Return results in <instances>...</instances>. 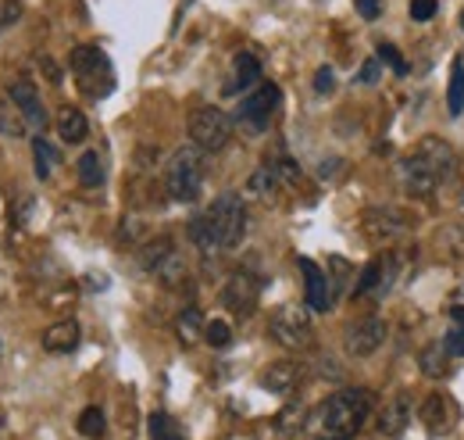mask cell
I'll list each match as a JSON object with an SVG mask.
<instances>
[{
  "label": "cell",
  "instance_id": "5",
  "mask_svg": "<svg viewBox=\"0 0 464 440\" xmlns=\"http://www.w3.org/2000/svg\"><path fill=\"white\" fill-rule=\"evenodd\" d=\"M68 68H72L79 90H82L86 97H93V100H104V97L115 90V68H111L107 54H104L100 47H90V43L75 47V50L68 54Z\"/></svg>",
  "mask_w": 464,
  "mask_h": 440
},
{
  "label": "cell",
  "instance_id": "27",
  "mask_svg": "<svg viewBox=\"0 0 464 440\" xmlns=\"http://www.w3.org/2000/svg\"><path fill=\"white\" fill-rule=\"evenodd\" d=\"M447 108H451V115L458 118L464 111V57L454 61V68H451V90H447Z\"/></svg>",
  "mask_w": 464,
  "mask_h": 440
},
{
  "label": "cell",
  "instance_id": "34",
  "mask_svg": "<svg viewBox=\"0 0 464 440\" xmlns=\"http://www.w3.org/2000/svg\"><path fill=\"white\" fill-rule=\"evenodd\" d=\"M0 133H4V136H21V133H25V118L14 115V111H7V108L0 104Z\"/></svg>",
  "mask_w": 464,
  "mask_h": 440
},
{
  "label": "cell",
  "instance_id": "2",
  "mask_svg": "<svg viewBox=\"0 0 464 440\" xmlns=\"http://www.w3.org/2000/svg\"><path fill=\"white\" fill-rule=\"evenodd\" d=\"M458 168V154L447 140L440 136H425L418 140V147L400 161L397 176H400V186L408 197H433Z\"/></svg>",
  "mask_w": 464,
  "mask_h": 440
},
{
  "label": "cell",
  "instance_id": "13",
  "mask_svg": "<svg viewBox=\"0 0 464 440\" xmlns=\"http://www.w3.org/2000/svg\"><path fill=\"white\" fill-rule=\"evenodd\" d=\"M7 97H11V104L18 108V115L25 118V125L29 129H36V133H43L47 129V108H43V100H39V90L29 82V79H14L11 86H7Z\"/></svg>",
  "mask_w": 464,
  "mask_h": 440
},
{
  "label": "cell",
  "instance_id": "31",
  "mask_svg": "<svg viewBox=\"0 0 464 440\" xmlns=\"http://www.w3.org/2000/svg\"><path fill=\"white\" fill-rule=\"evenodd\" d=\"M307 419H311V412H307L304 405H289V409L279 416V430H282V434H296V430L307 427Z\"/></svg>",
  "mask_w": 464,
  "mask_h": 440
},
{
  "label": "cell",
  "instance_id": "7",
  "mask_svg": "<svg viewBox=\"0 0 464 440\" xmlns=\"http://www.w3.org/2000/svg\"><path fill=\"white\" fill-rule=\"evenodd\" d=\"M279 100H282V90H279L275 82H257V86L239 100L236 122H239L243 129H250V133H264V129L271 125V115H275Z\"/></svg>",
  "mask_w": 464,
  "mask_h": 440
},
{
  "label": "cell",
  "instance_id": "30",
  "mask_svg": "<svg viewBox=\"0 0 464 440\" xmlns=\"http://www.w3.org/2000/svg\"><path fill=\"white\" fill-rule=\"evenodd\" d=\"M332 265V276H329V287H332V301H339V294H343V287H347V280L354 276V269H350V262L347 258H329Z\"/></svg>",
  "mask_w": 464,
  "mask_h": 440
},
{
  "label": "cell",
  "instance_id": "24",
  "mask_svg": "<svg viewBox=\"0 0 464 440\" xmlns=\"http://www.w3.org/2000/svg\"><path fill=\"white\" fill-rule=\"evenodd\" d=\"M279 190H282V183L275 179L271 165L264 161V165L250 176V194H253V197H264V201H275V197H279Z\"/></svg>",
  "mask_w": 464,
  "mask_h": 440
},
{
  "label": "cell",
  "instance_id": "42",
  "mask_svg": "<svg viewBox=\"0 0 464 440\" xmlns=\"http://www.w3.org/2000/svg\"><path fill=\"white\" fill-rule=\"evenodd\" d=\"M461 29H464V11H461Z\"/></svg>",
  "mask_w": 464,
  "mask_h": 440
},
{
  "label": "cell",
  "instance_id": "6",
  "mask_svg": "<svg viewBox=\"0 0 464 440\" xmlns=\"http://www.w3.org/2000/svg\"><path fill=\"white\" fill-rule=\"evenodd\" d=\"M190 140H193L201 151L219 154L222 147H229L232 118L222 111V108H211V104L193 108V111H190Z\"/></svg>",
  "mask_w": 464,
  "mask_h": 440
},
{
  "label": "cell",
  "instance_id": "3",
  "mask_svg": "<svg viewBox=\"0 0 464 440\" xmlns=\"http://www.w3.org/2000/svg\"><path fill=\"white\" fill-rule=\"evenodd\" d=\"M375 409V394L365 387H347L336 391L332 398H325L311 419V434L318 440H354L361 434V427L368 423Z\"/></svg>",
  "mask_w": 464,
  "mask_h": 440
},
{
  "label": "cell",
  "instance_id": "41",
  "mask_svg": "<svg viewBox=\"0 0 464 440\" xmlns=\"http://www.w3.org/2000/svg\"><path fill=\"white\" fill-rule=\"evenodd\" d=\"M451 315H454V319H458V323H461V326H464V305H458V308H454Z\"/></svg>",
  "mask_w": 464,
  "mask_h": 440
},
{
  "label": "cell",
  "instance_id": "9",
  "mask_svg": "<svg viewBox=\"0 0 464 440\" xmlns=\"http://www.w3.org/2000/svg\"><path fill=\"white\" fill-rule=\"evenodd\" d=\"M361 229H365V240H368V244L386 247V244L400 240V237L411 229V222H408V215L397 211V208H368V211L361 215Z\"/></svg>",
  "mask_w": 464,
  "mask_h": 440
},
{
  "label": "cell",
  "instance_id": "32",
  "mask_svg": "<svg viewBox=\"0 0 464 440\" xmlns=\"http://www.w3.org/2000/svg\"><path fill=\"white\" fill-rule=\"evenodd\" d=\"M204 341H208L211 348H229V344H232L229 323H222V319H211V323L204 326Z\"/></svg>",
  "mask_w": 464,
  "mask_h": 440
},
{
  "label": "cell",
  "instance_id": "10",
  "mask_svg": "<svg viewBox=\"0 0 464 440\" xmlns=\"http://www.w3.org/2000/svg\"><path fill=\"white\" fill-rule=\"evenodd\" d=\"M268 330H271V337L282 348H293L296 351V348H307L311 344V319H307V308H300V305H282L271 315Z\"/></svg>",
  "mask_w": 464,
  "mask_h": 440
},
{
  "label": "cell",
  "instance_id": "14",
  "mask_svg": "<svg viewBox=\"0 0 464 440\" xmlns=\"http://www.w3.org/2000/svg\"><path fill=\"white\" fill-rule=\"evenodd\" d=\"M418 419H422V427H425L433 437H447V434L458 427L461 412H458L454 398H447V394H429L425 405L418 409Z\"/></svg>",
  "mask_w": 464,
  "mask_h": 440
},
{
  "label": "cell",
  "instance_id": "36",
  "mask_svg": "<svg viewBox=\"0 0 464 440\" xmlns=\"http://www.w3.org/2000/svg\"><path fill=\"white\" fill-rule=\"evenodd\" d=\"M443 348H447V355H458V358H464V326L461 323H458L454 330H447Z\"/></svg>",
  "mask_w": 464,
  "mask_h": 440
},
{
  "label": "cell",
  "instance_id": "20",
  "mask_svg": "<svg viewBox=\"0 0 464 440\" xmlns=\"http://www.w3.org/2000/svg\"><path fill=\"white\" fill-rule=\"evenodd\" d=\"M57 136L64 140V143H82L86 136H90V122H86V115L79 111V108H61L57 111Z\"/></svg>",
  "mask_w": 464,
  "mask_h": 440
},
{
  "label": "cell",
  "instance_id": "29",
  "mask_svg": "<svg viewBox=\"0 0 464 440\" xmlns=\"http://www.w3.org/2000/svg\"><path fill=\"white\" fill-rule=\"evenodd\" d=\"M268 165H271L275 179H279L286 190H293V186L300 183V168H296V161H289V158H271Z\"/></svg>",
  "mask_w": 464,
  "mask_h": 440
},
{
  "label": "cell",
  "instance_id": "19",
  "mask_svg": "<svg viewBox=\"0 0 464 440\" xmlns=\"http://www.w3.org/2000/svg\"><path fill=\"white\" fill-rule=\"evenodd\" d=\"M408 423H411V394L400 391V394H393V401L382 409V416H379V434L400 437V434L408 430Z\"/></svg>",
  "mask_w": 464,
  "mask_h": 440
},
{
  "label": "cell",
  "instance_id": "26",
  "mask_svg": "<svg viewBox=\"0 0 464 440\" xmlns=\"http://www.w3.org/2000/svg\"><path fill=\"white\" fill-rule=\"evenodd\" d=\"M147 434H150V440H186L183 437V427L172 416H165V412H154L147 419Z\"/></svg>",
  "mask_w": 464,
  "mask_h": 440
},
{
  "label": "cell",
  "instance_id": "35",
  "mask_svg": "<svg viewBox=\"0 0 464 440\" xmlns=\"http://www.w3.org/2000/svg\"><path fill=\"white\" fill-rule=\"evenodd\" d=\"M379 75H382V61H379V57H372V61H365V68L354 75V82H357V86H375V82H379Z\"/></svg>",
  "mask_w": 464,
  "mask_h": 440
},
{
  "label": "cell",
  "instance_id": "18",
  "mask_svg": "<svg viewBox=\"0 0 464 440\" xmlns=\"http://www.w3.org/2000/svg\"><path fill=\"white\" fill-rule=\"evenodd\" d=\"M79 337H82L79 323L75 319H61V323H54V326L43 330V348L50 355H72L79 348Z\"/></svg>",
  "mask_w": 464,
  "mask_h": 440
},
{
  "label": "cell",
  "instance_id": "12",
  "mask_svg": "<svg viewBox=\"0 0 464 440\" xmlns=\"http://www.w3.org/2000/svg\"><path fill=\"white\" fill-rule=\"evenodd\" d=\"M257 301H261V280L253 272H246V269L232 272L226 280V287H222V305L229 308L232 315L243 319V315H250L257 308Z\"/></svg>",
  "mask_w": 464,
  "mask_h": 440
},
{
  "label": "cell",
  "instance_id": "17",
  "mask_svg": "<svg viewBox=\"0 0 464 440\" xmlns=\"http://www.w3.org/2000/svg\"><path fill=\"white\" fill-rule=\"evenodd\" d=\"M261 82V61H257V54H250V50H239L236 57H232V79L226 82V97H236V93H243V90H253Z\"/></svg>",
  "mask_w": 464,
  "mask_h": 440
},
{
  "label": "cell",
  "instance_id": "4",
  "mask_svg": "<svg viewBox=\"0 0 464 440\" xmlns=\"http://www.w3.org/2000/svg\"><path fill=\"white\" fill-rule=\"evenodd\" d=\"M208 151H201L197 143L193 147H183L168 158L165 165V194L176 201V204H193L204 190V176H208Z\"/></svg>",
  "mask_w": 464,
  "mask_h": 440
},
{
  "label": "cell",
  "instance_id": "25",
  "mask_svg": "<svg viewBox=\"0 0 464 440\" xmlns=\"http://www.w3.org/2000/svg\"><path fill=\"white\" fill-rule=\"evenodd\" d=\"M32 165H36V176L47 183L50 172H54V165H57V147H50L43 136H36L32 140Z\"/></svg>",
  "mask_w": 464,
  "mask_h": 440
},
{
  "label": "cell",
  "instance_id": "33",
  "mask_svg": "<svg viewBox=\"0 0 464 440\" xmlns=\"http://www.w3.org/2000/svg\"><path fill=\"white\" fill-rule=\"evenodd\" d=\"M379 61H386L397 75H408V72H411V68H408V61H404V54H400L393 43H379Z\"/></svg>",
  "mask_w": 464,
  "mask_h": 440
},
{
  "label": "cell",
  "instance_id": "38",
  "mask_svg": "<svg viewBox=\"0 0 464 440\" xmlns=\"http://www.w3.org/2000/svg\"><path fill=\"white\" fill-rule=\"evenodd\" d=\"M436 11H440V4H436V0H411V18H415V22H429V18H436Z\"/></svg>",
  "mask_w": 464,
  "mask_h": 440
},
{
  "label": "cell",
  "instance_id": "23",
  "mask_svg": "<svg viewBox=\"0 0 464 440\" xmlns=\"http://www.w3.org/2000/svg\"><path fill=\"white\" fill-rule=\"evenodd\" d=\"M75 172H79V183H82L86 190H97V186H104V161L97 158V151H86V154L79 158Z\"/></svg>",
  "mask_w": 464,
  "mask_h": 440
},
{
  "label": "cell",
  "instance_id": "16",
  "mask_svg": "<svg viewBox=\"0 0 464 440\" xmlns=\"http://www.w3.org/2000/svg\"><path fill=\"white\" fill-rule=\"evenodd\" d=\"M304 366L300 362H293V358H279V362H271L264 373H261V387L264 391H271V394H293L300 384H304Z\"/></svg>",
  "mask_w": 464,
  "mask_h": 440
},
{
  "label": "cell",
  "instance_id": "21",
  "mask_svg": "<svg viewBox=\"0 0 464 440\" xmlns=\"http://www.w3.org/2000/svg\"><path fill=\"white\" fill-rule=\"evenodd\" d=\"M447 362H451V355H447L443 344H429V348L418 351V369H422L429 380H443V376H447Z\"/></svg>",
  "mask_w": 464,
  "mask_h": 440
},
{
  "label": "cell",
  "instance_id": "8",
  "mask_svg": "<svg viewBox=\"0 0 464 440\" xmlns=\"http://www.w3.org/2000/svg\"><path fill=\"white\" fill-rule=\"evenodd\" d=\"M140 265H143V272L158 276L165 287H176V283H183V276H186V262H183V255L176 251L172 240H154V244H147L143 255H140Z\"/></svg>",
  "mask_w": 464,
  "mask_h": 440
},
{
  "label": "cell",
  "instance_id": "40",
  "mask_svg": "<svg viewBox=\"0 0 464 440\" xmlns=\"http://www.w3.org/2000/svg\"><path fill=\"white\" fill-rule=\"evenodd\" d=\"M39 65H43V72H47V75H50V79H57V75H61V72H57V68H54V61H50V57H43V61H39Z\"/></svg>",
  "mask_w": 464,
  "mask_h": 440
},
{
  "label": "cell",
  "instance_id": "1",
  "mask_svg": "<svg viewBox=\"0 0 464 440\" xmlns=\"http://www.w3.org/2000/svg\"><path fill=\"white\" fill-rule=\"evenodd\" d=\"M186 229H190V240L204 255L232 251V247H239V240L246 233V204L239 194H222L204 211H197Z\"/></svg>",
  "mask_w": 464,
  "mask_h": 440
},
{
  "label": "cell",
  "instance_id": "15",
  "mask_svg": "<svg viewBox=\"0 0 464 440\" xmlns=\"http://www.w3.org/2000/svg\"><path fill=\"white\" fill-rule=\"evenodd\" d=\"M300 265V276H304V294H307V308L311 312H329L336 301H332V287H329V276L318 269V262L311 258H296Z\"/></svg>",
  "mask_w": 464,
  "mask_h": 440
},
{
  "label": "cell",
  "instance_id": "39",
  "mask_svg": "<svg viewBox=\"0 0 464 440\" xmlns=\"http://www.w3.org/2000/svg\"><path fill=\"white\" fill-rule=\"evenodd\" d=\"M354 7H357V14L365 22H375L382 14V0H354Z\"/></svg>",
  "mask_w": 464,
  "mask_h": 440
},
{
  "label": "cell",
  "instance_id": "37",
  "mask_svg": "<svg viewBox=\"0 0 464 440\" xmlns=\"http://www.w3.org/2000/svg\"><path fill=\"white\" fill-rule=\"evenodd\" d=\"M332 86H336V72L329 68V65H322L318 72H314V93H332Z\"/></svg>",
  "mask_w": 464,
  "mask_h": 440
},
{
  "label": "cell",
  "instance_id": "22",
  "mask_svg": "<svg viewBox=\"0 0 464 440\" xmlns=\"http://www.w3.org/2000/svg\"><path fill=\"white\" fill-rule=\"evenodd\" d=\"M176 333H179V341H183L186 348L201 341V333H204V315H201V308H197V305H190V308H183V312H179V319H176Z\"/></svg>",
  "mask_w": 464,
  "mask_h": 440
},
{
  "label": "cell",
  "instance_id": "28",
  "mask_svg": "<svg viewBox=\"0 0 464 440\" xmlns=\"http://www.w3.org/2000/svg\"><path fill=\"white\" fill-rule=\"evenodd\" d=\"M104 430H107V419H104V412L97 409V405H90L82 416H79V434L90 440H100L104 437Z\"/></svg>",
  "mask_w": 464,
  "mask_h": 440
},
{
  "label": "cell",
  "instance_id": "11",
  "mask_svg": "<svg viewBox=\"0 0 464 440\" xmlns=\"http://www.w3.org/2000/svg\"><path fill=\"white\" fill-rule=\"evenodd\" d=\"M386 344V323L379 315H365V319H354L343 333V348L350 358H368L375 355L379 348Z\"/></svg>",
  "mask_w": 464,
  "mask_h": 440
}]
</instances>
